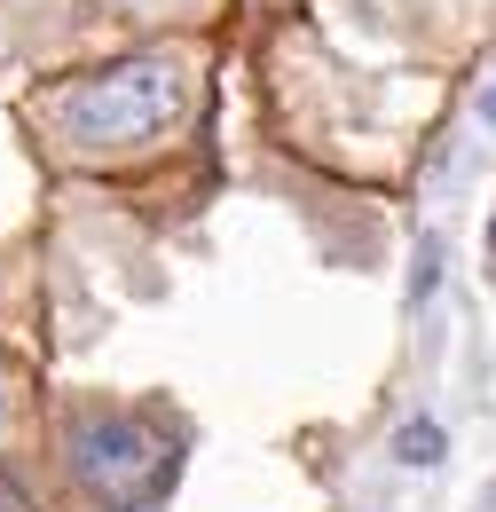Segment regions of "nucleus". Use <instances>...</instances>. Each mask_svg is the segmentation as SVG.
<instances>
[{"mask_svg": "<svg viewBox=\"0 0 496 512\" xmlns=\"http://www.w3.org/2000/svg\"><path fill=\"white\" fill-rule=\"evenodd\" d=\"M63 473L71 489L87 497V512H150L174 497V473H182V449L158 418L142 410H111V402H87L63 418Z\"/></svg>", "mask_w": 496, "mask_h": 512, "instance_id": "1", "label": "nucleus"}, {"mask_svg": "<svg viewBox=\"0 0 496 512\" xmlns=\"http://www.w3.org/2000/svg\"><path fill=\"white\" fill-rule=\"evenodd\" d=\"M189 111V71L182 56H119L95 79H79L56 103V134L87 158H119V150H142Z\"/></svg>", "mask_w": 496, "mask_h": 512, "instance_id": "2", "label": "nucleus"}, {"mask_svg": "<svg viewBox=\"0 0 496 512\" xmlns=\"http://www.w3.org/2000/svg\"><path fill=\"white\" fill-rule=\"evenodd\" d=\"M394 457L410 465V473H426L449 457V434H441V418H402V434H394Z\"/></svg>", "mask_w": 496, "mask_h": 512, "instance_id": "3", "label": "nucleus"}, {"mask_svg": "<svg viewBox=\"0 0 496 512\" xmlns=\"http://www.w3.org/2000/svg\"><path fill=\"white\" fill-rule=\"evenodd\" d=\"M434 284H441V237H426V245H418V276H410V308H426Z\"/></svg>", "mask_w": 496, "mask_h": 512, "instance_id": "4", "label": "nucleus"}, {"mask_svg": "<svg viewBox=\"0 0 496 512\" xmlns=\"http://www.w3.org/2000/svg\"><path fill=\"white\" fill-rule=\"evenodd\" d=\"M0 512H32V497H24V489H16L8 473H0Z\"/></svg>", "mask_w": 496, "mask_h": 512, "instance_id": "5", "label": "nucleus"}, {"mask_svg": "<svg viewBox=\"0 0 496 512\" xmlns=\"http://www.w3.org/2000/svg\"><path fill=\"white\" fill-rule=\"evenodd\" d=\"M481 127H496V71H489V87H481Z\"/></svg>", "mask_w": 496, "mask_h": 512, "instance_id": "6", "label": "nucleus"}, {"mask_svg": "<svg viewBox=\"0 0 496 512\" xmlns=\"http://www.w3.org/2000/svg\"><path fill=\"white\" fill-rule=\"evenodd\" d=\"M0 426H8V371H0Z\"/></svg>", "mask_w": 496, "mask_h": 512, "instance_id": "7", "label": "nucleus"}, {"mask_svg": "<svg viewBox=\"0 0 496 512\" xmlns=\"http://www.w3.org/2000/svg\"><path fill=\"white\" fill-rule=\"evenodd\" d=\"M489 253H496V213H489Z\"/></svg>", "mask_w": 496, "mask_h": 512, "instance_id": "8", "label": "nucleus"}]
</instances>
